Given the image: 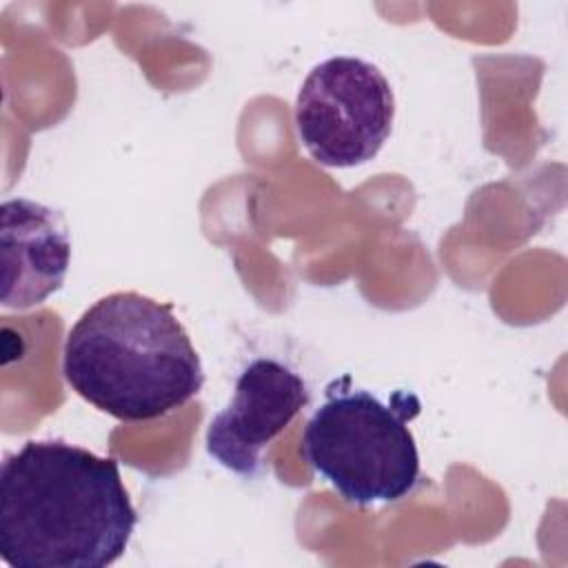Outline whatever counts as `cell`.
<instances>
[{
	"mask_svg": "<svg viewBox=\"0 0 568 568\" xmlns=\"http://www.w3.org/2000/svg\"><path fill=\"white\" fill-rule=\"evenodd\" d=\"M138 515L113 457L31 439L0 468V555L16 568H106Z\"/></svg>",
	"mask_w": 568,
	"mask_h": 568,
	"instance_id": "6da1fadb",
	"label": "cell"
},
{
	"mask_svg": "<svg viewBox=\"0 0 568 568\" xmlns=\"http://www.w3.org/2000/svg\"><path fill=\"white\" fill-rule=\"evenodd\" d=\"M62 373L71 390L120 422H149L191 402L204 368L173 306L135 291L93 302L69 328Z\"/></svg>",
	"mask_w": 568,
	"mask_h": 568,
	"instance_id": "7a4b0ae2",
	"label": "cell"
},
{
	"mask_svg": "<svg viewBox=\"0 0 568 568\" xmlns=\"http://www.w3.org/2000/svg\"><path fill=\"white\" fill-rule=\"evenodd\" d=\"M395 95L382 69L355 55L315 64L295 98V129L308 155L328 169L371 162L393 131Z\"/></svg>",
	"mask_w": 568,
	"mask_h": 568,
	"instance_id": "277c9868",
	"label": "cell"
},
{
	"mask_svg": "<svg viewBox=\"0 0 568 568\" xmlns=\"http://www.w3.org/2000/svg\"><path fill=\"white\" fill-rule=\"evenodd\" d=\"M311 402L306 382L273 357H257L235 379L233 397L206 428V453L224 468L255 477L262 450Z\"/></svg>",
	"mask_w": 568,
	"mask_h": 568,
	"instance_id": "5b68a950",
	"label": "cell"
},
{
	"mask_svg": "<svg viewBox=\"0 0 568 568\" xmlns=\"http://www.w3.org/2000/svg\"><path fill=\"white\" fill-rule=\"evenodd\" d=\"M0 255L2 306L24 311L42 304L62 286L69 271L71 240L64 220L33 200H4Z\"/></svg>",
	"mask_w": 568,
	"mask_h": 568,
	"instance_id": "8992f818",
	"label": "cell"
},
{
	"mask_svg": "<svg viewBox=\"0 0 568 568\" xmlns=\"http://www.w3.org/2000/svg\"><path fill=\"white\" fill-rule=\"evenodd\" d=\"M419 408L410 390H395L390 402H382L344 375L324 388V402L306 422L302 455L353 506L399 501L422 477L408 428Z\"/></svg>",
	"mask_w": 568,
	"mask_h": 568,
	"instance_id": "3957f363",
	"label": "cell"
}]
</instances>
